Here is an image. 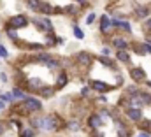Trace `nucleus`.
Instances as JSON below:
<instances>
[{
    "label": "nucleus",
    "instance_id": "7ed1b4c3",
    "mask_svg": "<svg viewBox=\"0 0 151 137\" xmlns=\"http://www.w3.org/2000/svg\"><path fill=\"white\" fill-rule=\"evenodd\" d=\"M23 107L27 109L28 114H39L42 111V100L39 97H32V95H27V99L23 100Z\"/></svg>",
    "mask_w": 151,
    "mask_h": 137
},
{
    "label": "nucleus",
    "instance_id": "6e6552de",
    "mask_svg": "<svg viewBox=\"0 0 151 137\" xmlns=\"http://www.w3.org/2000/svg\"><path fill=\"white\" fill-rule=\"evenodd\" d=\"M125 120L132 123H139L144 120V112L142 109H137V107H125Z\"/></svg>",
    "mask_w": 151,
    "mask_h": 137
},
{
    "label": "nucleus",
    "instance_id": "f257e3e1",
    "mask_svg": "<svg viewBox=\"0 0 151 137\" xmlns=\"http://www.w3.org/2000/svg\"><path fill=\"white\" fill-rule=\"evenodd\" d=\"M63 121L58 114H44L40 116V130L42 132H51V134H58L62 132Z\"/></svg>",
    "mask_w": 151,
    "mask_h": 137
},
{
    "label": "nucleus",
    "instance_id": "aec40b11",
    "mask_svg": "<svg viewBox=\"0 0 151 137\" xmlns=\"http://www.w3.org/2000/svg\"><path fill=\"white\" fill-rule=\"evenodd\" d=\"M65 128H67L69 132H72V134H77V132L81 130V123L76 121V120H70V121L65 123Z\"/></svg>",
    "mask_w": 151,
    "mask_h": 137
},
{
    "label": "nucleus",
    "instance_id": "f03ea898",
    "mask_svg": "<svg viewBox=\"0 0 151 137\" xmlns=\"http://www.w3.org/2000/svg\"><path fill=\"white\" fill-rule=\"evenodd\" d=\"M30 21H28V16L25 14H14L11 18H7V23H5V30H19L23 27H27Z\"/></svg>",
    "mask_w": 151,
    "mask_h": 137
},
{
    "label": "nucleus",
    "instance_id": "393cba45",
    "mask_svg": "<svg viewBox=\"0 0 151 137\" xmlns=\"http://www.w3.org/2000/svg\"><path fill=\"white\" fill-rule=\"evenodd\" d=\"M44 46H47V48H55V46H56V34H46Z\"/></svg>",
    "mask_w": 151,
    "mask_h": 137
},
{
    "label": "nucleus",
    "instance_id": "9d476101",
    "mask_svg": "<svg viewBox=\"0 0 151 137\" xmlns=\"http://www.w3.org/2000/svg\"><path fill=\"white\" fill-rule=\"evenodd\" d=\"M111 27L118 32L123 34H132V25L128 23V19H119V18H111Z\"/></svg>",
    "mask_w": 151,
    "mask_h": 137
},
{
    "label": "nucleus",
    "instance_id": "1a4fd4ad",
    "mask_svg": "<svg viewBox=\"0 0 151 137\" xmlns=\"http://www.w3.org/2000/svg\"><path fill=\"white\" fill-rule=\"evenodd\" d=\"M76 63L77 65H81V67H90L91 63H93V60H95V56L90 53V51H77L74 56Z\"/></svg>",
    "mask_w": 151,
    "mask_h": 137
},
{
    "label": "nucleus",
    "instance_id": "c756f323",
    "mask_svg": "<svg viewBox=\"0 0 151 137\" xmlns=\"http://www.w3.org/2000/svg\"><path fill=\"white\" fill-rule=\"evenodd\" d=\"M142 30H144V34L146 35H150V32H151V16L142 21Z\"/></svg>",
    "mask_w": 151,
    "mask_h": 137
},
{
    "label": "nucleus",
    "instance_id": "473e14b6",
    "mask_svg": "<svg viewBox=\"0 0 151 137\" xmlns=\"http://www.w3.org/2000/svg\"><path fill=\"white\" fill-rule=\"evenodd\" d=\"M111 53H113V51H111V48H109V46H106V48H102V49H100V56H111Z\"/></svg>",
    "mask_w": 151,
    "mask_h": 137
},
{
    "label": "nucleus",
    "instance_id": "9b49d317",
    "mask_svg": "<svg viewBox=\"0 0 151 137\" xmlns=\"http://www.w3.org/2000/svg\"><path fill=\"white\" fill-rule=\"evenodd\" d=\"M86 125H88L90 130H100V128L104 127V120H102L97 112H91V114H88V118H86Z\"/></svg>",
    "mask_w": 151,
    "mask_h": 137
},
{
    "label": "nucleus",
    "instance_id": "72a5a7b5",
    "mask_svg": "<svg viewBox=\"0 0 151 137\" xmlns=\"http://www.w3.org/2000/svg\"><path fill=\"white\" fill-rule=\"evenodd\" d=\"M76 5L77 7H81V9H84V7H88V4H90V0H74Z\"/></svg>",
    "mask_w": 151,
    "mask_h": 137
},
{
    "label": "nucleus",
    "instance_id": "4be33fe9",
    "mask_svg": "<svg viewBox=\"0 0 151 137\" xmlns=\"http://www.w3.org/2000/svg\"><path fill=\"white\" fill-rule=\"evenodd\" d=\"M130 46H132V51H134L135 55H139V56H146V51H144L142 42H132Z\"/></svg>",
    "mask_w": 151,
    "mask_h": 137
},
{
    "label": "nucleus",
    "instance_id": "dca6fc26",
    "mask_svg": "<svg viewBox=\"0 0 151 137\" xmlns=\"http://www.w3.org/2000/svg\"><path fill=\"white\" fill-rule=\"evenodd\" d=\"M114 60L118 63H123V65H130V51H114Z\"/></svg>",
    "mask_w": 151,
    "mask_h": 137
},
{
    "label": "nucleus",
    "instance_id": "6ab92c4d",
    "mask_svg": "<svg viewBox=\"0 0 151 137\" xmlns=\"http://www.w3.org/2000/svg\"><path fill=\"white\" fill-rule=\"evenodd\" d=\"M11 95H12L14 102H16V100H21V102H23V100L27 99V93H25V92H23L21 88H18V86H14V88L11 90Z\"/></svg>",
    "mask_w": 151,
    "mask_h": 137
},
{
    "label": "nucleus",
    "instance_id": "2eb2a0df",
    "mask_svg": "<svg viewBox=\"0 0 151 137\" xmlns=\"http://www.w3.org/2000/svg\"><path fill=\"white\" fill-rule=\"evenodd\" d=\"M60 14H67V16H70V18H76V16L81 14V7H77L76 4H67L65 7L60 9Z\"/></svg>",
    "mask_w": 151,
    "mask_h": 137
},
{
    "label": "nucleus",
    "instance_id": "cd10ccee",
    "mask_svg": "<svg viewBox=\"0 0 151 137\" xmlns=\"http://www.w3.org/2000/svg\"><path fill=\"white\" fill-rule=\"evenodd\" d=\"M0 100L5 104V105H7V104H12V102H14V99H12L11 92H2V93H0Z\"/></svg>",
    "mask_w": 151,
    "mask_h": 137
},
{
    "label": "nucleus",
    "instance_id": "79ce46f5",
    "mask_svg": "<svg viewBox=\"0 0 151 137\" xmlns=\"http://www.w3.org/2000/svg\"><path fill=\"white\" fill-rule=\"evenodd\" d=\"M0 93H2V90H0Z\"/></svg>",
    "mask_w": 151,
    "mask_h": 137
},
{
    "label": "nucleus",
    "instance_id": "a211bd4d",
    "mask_svg": "<svg viewBox=\"0 0 151 137\" xmlns=\"http://www.w3.org/2000/svg\"><path fill=\"white\" fill-rule=\"evenodd\" d=\"M55 93H56V90H55L53 86H46V84H44V86L40 88V92H39V97H40V99H51Z\"/></svg>",
    "mask_w": 151,
    "mask_h": 137
},
{
    "label": "nucleus",
    "instance_id": "f704fd0d",
    "mask_svg": "<svg viewBox=\"0 0 151 137\" xmlns=\"http://www.w3.org/2000/svg\"><path fill=\"white\" fill-rule=\"evenodd\" d=\"M7 56H9L7 48H5V46H0V58H7Z\"/></svg>",
    "mask_w": 151,
    "mask_h": 137
},
{
    "label": "nucleus",
    "instance_id": "b1692460",
    "mask_svg": "<svg viewBox=\"0 0 151 137\" xmlns=\"http://www.w3.org/2000/svg\"><path fill=\"white\" fill-rule=\"evenodd\" d=\"M18 137H35V130L30 127H23L21 130H18Z\"/></svg>",
    "mask_w": 151,
    "mask_h": 137
},
{
    "label": "nucleus",
    "instance_id": "e433bc0d",
    "mask_svg": "<svg viewBox=\"0 0 151 137\" xmlns=\"http://www.w3.org/2000/svg\"><path fill=\"white\" fill-rule=\"evenodd\" d=\"M0 81H2V83H7V81H9V76H7V72H5V70H4V72H0Z\"/></svg>",
    "mask_w": 151,
    "mask_h": 137
},
{
    "label": "nucleus",
    "instance_id": "39448f33",
    "mask_svg": "<svg viewBox=\"0 0 151 137\" xmlns=\"http://www.w3.org/2000/svg\"><path fill=\"white\" fill-rule=\"evenodd\" d=\"M132 16L137 19V21H144L146 18L151 16V5H146V4H137L132 7Z\"/></svg>",
    "mask_w": 151,
    "mask_h": 137
},
{
    "label": "nucleus",
    "instance_id": "20e7f679",
    "mask_svg": "<svg viewBox=\"0 0 151 137\" xmlns=\"http://www.w3.org/2000/svg\"><path fill=\"white\" fill-rule=\"evenodd\" d=\"M128 76H130V79H132V83L134 84H142L146 79H148V74H146V70L142 67H135V65H130L128 68Z\"/></svg>",
    "mask_w": 151,
    "mask_h": 137
},
{
    "label": "nucleus",
    "instance_id": "c9c22d12",
    "mask_svg": "<svg viewBox=\"0 0 151 137\" xmlns=\"http://www.w3.org/2000/svg\"><path fill=\"white\" fill-rule=\"evenodd\" d=\"M97 102H99V104H104V105H106L109 100H107V97H106V95H100V97H97Z\"/></svg>",
    "mask_w": 151,
    "mask_h": 137
},
{
    "label": "nucleus",
    "instance_id": "58836bf2",
    "mask_svg": "<svg viewBox=\"0 0 151 137\" xmlns=\"http://www.w3.org/2000/svg\"><path fill=\"white\" fill-rule=\"evenodd\" d=\"M144 86H146V88H150V92H151V81H150V79H146V81H144Z\"/></svg>",
    "mask_w": 151,
    "mask_h": 137
},
{
    "label": "nucleus",
    "instance_id": "4c0bfd02",
    "mask_svg": "<svg viewBox=\"0 0 151 137\" xmlns=\"http://www.w3.org/2000/svg\"><path fill=\"white\" fill-rule=\"evenodd\" d=\"M65 44V39L63 37H56V46H63Z\"/></svg>",
    "mask_w": 151,
    "mask_h": 137
},
{
    "label": "nucleus",
    "instance_id": "c85d7f7f",
    "mask_svg": "<svg viewBox=\"0 0 151 137\" xmlns=\"http://www.w3.org/2000/svg\"><path fill=\"white\" fill-rule=\"evenodd\" d=\"M97 18H99V16H97V14L91 11V12H88V14H86V18H84V23H86V25H93V23L97 21Z\"/></svg>",
    "mask_w": 151,
    "mask_h": 137
},
{
    "label": "nucleus",
    "instance_id": "0eeeda50",
    "mask_svg": "<svg viewBox=\"0 0 151 137\" xmlns=\"http://www.w3.org/2000/svg\"><path fill=\"white\" fill-rule=\"evenodd\" d=\"M109 46L113 48L114 51H128V49H130V42H128V39H125L123 35H118V34L113 35Z\"/></svg>",
    "mask_w": 151,
    "mask_h": 137
},
{
    "label": "nucleus",
    "instance_id": "412c9836",
    "mask_svg": "<svg viewBox=\"0 0 151 137\" xmlns=\"http://www.w3.org/2000/svg\"><path fill=\"white\" fill-rule=\"evenodd\" d=\"M137 97L141 99V102L144 104V105H151V92H148V90H141Z\"/></svg>",
    "mask_w": 151,
    "mask_h": 137
},
{
    "label": "nucleus",
    "instance_id": "bb28decb",
    "mask_svg": "<svg viewBox=\"0 0 151 137\" xmlns=\"http://www.w3.org/2000/svg\"><path fill=\"white\" fill-rule=\"evenodd\" d=\"M72 35H74L77 40H83V39H84V32H83V28H81V27H77V23L72 25Z\"/></svg>",
    "mask_w": 151,
    "mask_h": 137
},
{
    "label": "nucleus",
    "instance_id": "f8f14e48",
    "mask_svg": "<svg viewBox=\"0 0 151 137\" xmlns=\"http://www.w3.org/2000/svg\"><path fill=\"white\" fill-rule=\"evenodd\" d=\"M69 84V72L67 70H60L56 76H55V84H53V88L55 90H62V88H65Z\"/></svg>",
    "mask_w": 151,
    "mask_h": 137
},
{
    "label": "nucleus",
    "instance_id": "5701e85b",
    "mask_svg": "<svg viewBox=\"0 0 151 137\" xmlns=\"http://www.w3.org/2000/svg\"><path fill=\"white\" fill-rule=\"evenodd\" d=\"M27 2V7L30 9V11H34L35 14H39V9H40V2L42 0H25Z\"/></svg>",
    "mask_w": 151,
    "mask_h": 137
},
{
    "label": "nucleus",
    "instance_id": "4468645a",
    "mask_svg": "<svg viewBox=\"0 0 151 137\" xmlns=\"http://www.w3.org/2000/svg\"><path fill=\"white\" fill-rule=\"evenodd\" d=\"M102 67H106V68H111V70H118V62L114 60V58H111V56H97L95 58Z\"/></svg>",
    "mask_w": 151,
    "mask_h": 137
},
{
    "label": "nucleus",
    "instance_id": "ddd939ff",
    "mask_svg": "<svg viewBox=\"0 0 151 137\" xmlns=\"http://www.w3.org/2000/svg\"><path fill=\"white\" fill-rule=\"evenodd\" d=\"M97 21H99V28H100L102 34H106V35L113 34V32H111L113 27H111V16H109V14H102V16H99Z\"/></svg>",
    "mask_w": 151,
    "mask_h": 137
},
{
    "label": "nucleus",
    "instance_id": "2f4dec72",
    "mask_svg": "<svg viewBox=\"0 0 151 137\" xmlns=\"http://www.w3.org/2000/svg\"><path fill=\"white\" fill-rule=\"evenodd\" d=\"M7 128H9L7 121H5V120H0V137H2L4 134H5V132H7Z\"/></svg>",
    "mask_w": 151,
    "mask_h": 137
},
{
    "label": "nucleus",
    "instance_id": "423d86ee",
    "mask_svg": "<svg viewBox=\"0 0 151 137\" xmlns=\"http://www.w3.org/2000/svg\"><path fill=\"white\" fill-rule=\"evenodd\" d=\"M88 88L93 92H99V93H107V92H111L114 90L113 84H109V83H106V81H100V79H90L88 81Z\"/></svg>",
    "mask_w": 151,
    "mask_h": 137
},
{
    "label": "nucleus",
    "instance_id": "a878e982",
    "mask_svg": "<svg viewBox=\"0 0 151 137\" xmlns=\"http://www.w3.org/2000/svg\"><path fill=\"white\" fill-rule=\"evenodd\" d=\"M5 37H7L11 42H14V44L19 42V34H18L16 30H5Z\"/></svg>",
    "mask_w": 151,
    "mask_h": 137
},
{
    "label": "nucleus",
    "instance_id": "f3484780",
    "mask_svg": "<svg viewBox=\"0 0 151 137\" xmlns=\"http://www.w3.org/2000/svg\"><path fill=\"white\" fill-rule=\"evenodd\" d=\"M139 92H141V88H139L137 84H134V83H132V84H128V86L125 88V92H123V95L130 99V97H137V95H139Z\"/></svg>",
    "mask_w": 151,
    "mask_h": 137
},
{
    "label": "nucleus",
    "instance_id": "7c9ffc66",
    "mask_svg": "<svg viewBox=\"0 0 151 137\" xmlns=\"http://www.w3.org/2000/svg\"><path fill=\"white\" fill-rule=\"evenodd\" d=\"M79 95H81L83 99H90V95H91V90H90L88 86H83V88H81V92H79Z\"/></svg>",
    "mask_w": 151,
    "mask_h": 137
},
{
    "label": "nucleus",
    "instance_id": "a19ab883",
    "mask_svg": "<svg viewBox=\"0 0 151 137\" xmlns=\"http://www.w3.org/2000/svg\"><path fill=\"white\" fill-rule=\"evenodd\" d=\"M2 109H5V104H4L2 100H0V111H2Z\"/></svg>",
    "mask_w": 151,
    "mask_h": 137
},
{
    "label": "nucleus",
    "instance_id": "ea45409f",
    "mask_svg": "<svg viewBox=\"0 0 151 137\" xmlns=\"http://www.w3.org/2000/svg\"><path fill=\"white\" fill-rule=\"evenodd\" d=\"M137 137H151V136H150V134H144V132H141Z\"/></svg>",
    "mask_w": 151,
    "mask_h": 137
}]
</instances>
